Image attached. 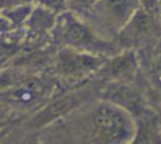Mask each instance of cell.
<instances>
[{"label": "cell", "instance_id": "obj_4", "mask_svg": "<svg viewBox=\"0 0 161 144\" xmlns=\"http://www.w3.org/2000/svg\"><path fill=\"white\" fill-rule=\"evenodd\" d=\"M106 58L60 46L54 58V68L57 74L67 80H82L96 74Z\"/></svg>", "mask_w": 161, "mask_h": 144}, {"label": "cell", "instance_id": "obj_2", "mask_svg": "<svg viewBox=\"0 0 161 144\" xmlns=\"http://www.w3.org/2000/svg\"><path fill=\"white\" fill-rule=\"evenodd\" d=\"M50 39L59 46L101 56H111L117 53L112 40L102 38L80 15L69 10L58 15Z\"/></svg>", "mask_w": 161, "mask_h": 144}, {"label": "cell", "instance_id": "obj_13", "mask_svg": "<svg viewBox=\"0 0 161 144\" xmlns=\"http://www.w3.org/2000/svg\"><path fill=\"white\" fill-rule=\"evenodd\" d=\"M38 0H0V8L16 5V4H36Z\"/></svg>", "mask_w": 161, "mask_h": 144}, {"label": "cell", "instance_id": "obj_12", "mask_svg": "<svg viewBox=\"0 0 161 144\" xmlns=\"http://www.w3.org/2000/svg\"><path fill=\"white\" fill-rule=\"evenodd\" d=\"M97 0H68V9L72 13L83 15Z\"/></svg>", "mask_w": 161, "mask_h": 144}, {"label": "cell", "instance_id": "obj_9", "mask_svg": "<svg viewBox=\"0 0 161 144\" xmlns=\"http://www.w3.org/2000/svg\"><path fill=\"white\" fill-rule=\"evenodd\" d=\"M20 49V39H0V69Z\"/></svg>", "mask_w": 161, "mask_h": 144}, {"label": "cell", "instance_id": "obj_1", "mask_svg": "<svg viewBox=\"0 0 161 144\" xmlns=\"http://www.w3.org/2000/svg\"><path fill=\"white\" fill-rule=\"evenodd\" d=\"M54 130L75 143L123 144L136 140L137 123L121 104L101 99L68 113Z\"/></svg>", "mask_w": 161, "mask_h": 144}, {"label": "cell", "instance_id": "obj_8", "mask_svg": "<svg viewBox=\"0 0 161 144\" xmlns=\"http://www.w3.org/2000/svg\"><path fill=\"white\" fill-rule=\"evenodd\" d=\"M33 5L34 4H16V5L0 8V10L6 16V19L10 21L14 30L18 33H20V31L23 33L25 23L30 15L31 9H33Z\"/></svg>", "mask_w": 161, "mask_h": 144}, {"label": "cell", "instance_id": "obj_10", "mask_svg": "<svg viewBox=\"0 0 161 144\" xmlns=\"http://www.w3.org/2000/svg\"><path fill=\"white\" fill-rule=\"evenodd\" d=\"M38 4L49 9L57 15H60L68 11V0H38Z\"/></svg>", "mask_w": 161, "mask_h": 144}, {"label": "cell", "instance_id": "obj_7", "mask_svg": "<svg viewBox=\"0 0 161 144\" xmlns=\"http://www.w3.org/2000/svg\"><path fill=\"white\" fill-rule=\"evenodd\" d=\"M45 86L36 80H25L14 86H10L4 96L10 103L20 106H29L38 103L45 94Z\"/></svg>", "mask_w": 161, "mask_h": 144}, {"label": "cell", "instance_id": "obj_11", "mask_svg": "<svg viewBox=\"0 0 161 144\" xmlns=\"http://www.w3.org/2000/svg\"><path fill=\"white\" fill-rule=\"evenodd\" d=\"M16 34L19 33L14 30L10 21L0 10V39H18Z\"/></svg>", "mask_w": 161, "mask_h": 144}, {"label": "cell", "instance_id": "obj_3", "mask_svg": "<svg viewBox=\"0 0 161 144\" xmlns=\"http://www.w3.org/2000/svg\"><path fill=\"white\" fill-rule=\"evenodd\" d=\"M138 10V0H97L80 16L102 38L113 41Z\"/></svg>", "mask_w": 161, "mask_h": 144}, {"label": "cell", "instance_id": "obj_6", "mask_svg": "<svg viewBox=\"0 0 161 144\" xmlns=\"http://www.w3.org/2000/svg\"><path fill=\"white\" fill-rule=\"evenodd\" d=\"M137 68V59L132 51L116 53L107 56L96 73L108 80H126L133 75Z\"/></svg>", "mask_w": 161, "mask_h": 144}, {"label": "cell", "instance_id": "obj_5", "mask_svg": "<svg viewBox=\"0 0 161 144\" xmlns=\"http://www.w3.org/2000/svg\"><path fill=\"white\" fill-rule=\"evenodd\" d=\"M57 14L36 3L33 5L23 33L31 41H39L48 36L50 38L52 31L57 24Z\"/></svg>", "mask_w": 161, "mask_h": 144}]
</instances>
